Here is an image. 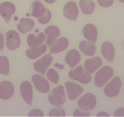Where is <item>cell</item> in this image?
<instances>
[{"label": "cell", "instance_id": "obj_10", "mask_svg": "<svg viewBox=\"0 0 124 117\" xmlns=\"http://www.w3.org/2000/svg\"><path fill=\"white\" fill-rule=\"evenodd\" d=\"M15 12V6L13 3L6 1L0 4V15L7 23H9L13 14Z\"/></svg>", "mask_w": 124, "mask_h": 117}, {"label": "cell", "instance_id": "obj_33", "mask_svg": "<svg viewBox=\"0 0 124 117\" xmlns=\"http://www.w3.org/2000/svg\"><path fill=\"white\" fill-rule=\"evenodd\" d=\"M114 117H124V108H120L117 110L114 114Z\"/></svg>", "mask_w": 124, "mask_h": 117}, {"label": "cell", "instance_id": "obj_28", "mask_svg": "<svg viewBox=\"0 0 124 117\" xmlns=\"http://www.w3.org/2000/svg\"><path fill=\"white\" fill-rule=\"evenodd\" d=\"M49 117H65L66 114H65V112L62 108L60 107H56V108L53 109L51 110V112H49Z\"/></svg>", "mask_w": 124, "mask_h": 117}, {"label": "cell", "instance_id": "obj_4", "mask_svg": "<svg viewBox=\"0 0 124 117\" xmlns=\"http://www.w3.org/2000/svg\"><path fill=\"white\" fill-rule=\"evenodd\" d=\"M96 98L91 93H86L78 100V105L80 108L85 111L89 110L94 108L96 106Z\"/></svg>", "mask_w": 124, "mask_h": 117}, {"label": "cell", "instance_id": "obj_7", "mask_svg": "<svg viewBox=\"0 0 124 117\" xmlns=\"http://www.w3.org/2000/svg\"><path fill=\"white\" fill-rule=\"evenodd\" d=\"M6 46L9 50H15L18 48L21 44L20 35L15 31H9L6 34Z\"/></svg>", "mask_w": 124, "mask_h": 117}, {"label": "cell", "instance_id": "obj_18", "mask_svg": "<svg viewBox=\"0 0 124 117\" xmlns=\"http://www.w3.org/2000/svg\"><path fill=\"white\" fill-rule=\"evenodd\" d=\"M101 52L103 57L108 62H113L114 60V54H115V50H114V46L113 44L109 42H105L102 44Z\"/></svg>", "mask_w": 124, "mask_h": 117}, {"label": "cell", "instance_id": "obj_25", "mask_svg": "<svg viewBox=\"0 0 124 117\" xmlns=\"http://www.w3.org/2000/svg\"><path fill=\"white\" fill-rule=\"evenodd\" d=\"M79 6L82 12L86 15H90L95 9V3L92 0H80Z\"/></svg>", "mask_w": 124, "mask_h": 117}, {"label": "cell", "instance_id": "obj_27", "mask_svg": "<svg viewBox=\"0 0 124 117\" xmlns=\"http://www.w3.org/2000/svg\"><path fill=\"white\" fill-rule=\"evenodd\" d=\"M46 76L51 82L54 83V84H57L59 81V75L58 73L54 69H49L47 70Z\"/></svg>", "mask_w": 124, "mask_h": 117}, {"label": "cell", "instance_id": "obj_34", "mask_svg": "<svg viewBox=\"0 0 124 117\" xmlns=\"http://www.w3.org/2000/svg\"><path fill=\"white\" fill-rule=\"evenodd\" d=\"M4 35L2 33H0V51H3L4 48Z\"/></svg>", "mask_w": 124, "mask_h": 117}, {"label": "cell", "instance_id": "obj_15", "mask_svg": "<svg viewBox=\"0 0 124 117\" xmlns=\"http://www.w3.org/2000/svg\"><path fill=\"white\" fill-rule=\"evenodd\" d=\"M46 37L43 33H40L35 35L34 34H31L27 37V45L31 48L40 46L45 42Z\"/></svg>", "mask_w": 124, "mask_h": 117}, {"label": "cell", "instance_id": "obj_26", "mask_svg": "<svg viewBox=\"0 0 124 117\" xmlns=\"http://www.w3.org/2000/svg\"><path fill=\"white\" fill-rule=\"evenodd\" d=\"M10 71V65L8 57L0 56V74L8 76Z\"/></svg>", "mask_w": 124, "mask_h": 117}, {"label": "cell", "instance_id": "obj_11", "mask_svg": "<svg viewBox=\"0 0 124 117\" xmlns=\"http://www.w3.org/2000/svg\"><path fill=\"white\" fill-rule=\"evenodd\" d=\"M20 93L23 100L29 105L32 104L33 90L31 84L28 81H24L20 85Z\"/></svg>", "mask_w": 124, "mask_h": 117}, {"label": "cell", "instance_id": "obj_37", "mask_svg": "<svg viewBox=\"0 0 124 117\" xmlns=\"http://www.w3.org/2000/svg\"><path fill=\"white\" fill-rule=\"evenodd\" d=\"M119 1L120 2H121V3H124V0H119Z\"/></svg>", "mask_w": 124, "mask_h": 117}, {"label": "cell", "instance_id": "obj_19", "mask_svg": "<svg viewBox=\"0 0 124 117\" xmlns=\"http://www.w3.org/2000/svg\"><path fill=\"white\" fill-rule=\"evenodd\" d=\"M35 26V23L32 20L29 18H22L17 24V29L22 34H26L31 31Z\"/></svg>", "mask_w": 124, "mask_h": 117}, {"label": "cell", "instance_id": "obj_22", "mask_svg": "<svg viewBox=\"0 0 124 117\" xmlns=\"http://www.w3.org/2000/svg\"><path fill=\"white\" fill-rule=\"evenodd\" d=\"M47 51V45L46 44L40 45V46L34 48H30L26 50V56L29 58L35 59L45 53Z\"/></svg>", "mask_w": 124, "mask_h": 117}, {"label": "cell", "instance_id": "obj_8", "mask_svg": "<svg viewBox=\"0 0 124 117\" xmlns=\"http://www.w3.org/2000/svg\"><path fill=\"white\" fill-rule=\"evenodd\" d=\"M53 60V57L50 54H46L35 62L34 64V68L37 72L43 75H45L46 70L50 66Z\"/></svg>", "mask_w": 124, "mask_h": 117}, {"label": "cell", "instance_id": "obj_21", "mask_svg": "<svg viewBox=\"0 0 124 117\" xmlns=\"http://www.w3.org/2000/svg\"><path fill=\"white\" fill-rule=\"evenodd\" d=\"M69 45V42L68 39L65 37H61L51 46L50 49V52L51 54H55L60 52L64 51L68 48Z\"/></svg>", "mask_w": 124, "mask_h": 117}, {"label": "cell", "instance_id": "obj_32", "mask_svg": "<svg viewBox=\"0 0 124 117\" xmlns=\"http://www.w3.org/2000/svg\"><path fill=\"white\" fill-rule=\"evenodd\" d=\"M73 116H90V114L88 113V112H83V111L80 110V109H77L75 110V111L74 112Z\"/></svg>", "mask_w": 124, "mask_h": 117}, {"label": "cell", "instance_id": "obj_3", "mask_svg": "<svg viewBox=\"0 0 124 117\" xmlns=\"http://www.w3.org/2000/svg\"><path fill=\"white\" fill-rule=\"evenodd\" d=\"M114 71L113 68L109 66H105L96 73L94 77V82L96 86L103 87L108 80L113 76Z\"/></svg>", "mask_w": 124, "mask_h": 117}, {"label": "cell", "instance_id": "obj_12", "mask_svg": "<svg viewBox=\"0 0 124 117\" xmlns=\"http://www.w3.org/2000/svg\"><path fill=\"white\" fill-rule=\"evenodd\" d=\"M63 15L66 18L76 21L78 15V9L77 4L74 1H69L63 8Z\"/></svg>", "mask_w": 124, "mask_h": 117}, {"label": "cell", "instance_id": "obj_31", "mask_svg": "<svg viewBox=\"0 0 124 117\" xmlns=\"http://www.w3.org/2000/svg\"><path fill=\"white\" fill-rule=\"evenodd\" d=\"M44 115L42 111L40 110L39 109H34L32 110H31L28 114V116L31 117V116H39V117H43Z\"/></svg>", "mask_w": 124, "mask_h": 117}, {"label": "cell", "instance_id": "obj_13", "mask_svg": "<svg viewBox=\"0 0 124 117\" xmlns=\"http://www.w3.org/2000/svg\"><path fill=\"white\" fill-rule=\"evenodd\" d=\"M14 93V87L9 81H3L0 83V98L9 100Z\"/></svg>", "mask_w": 124, "mask_h": 117}, {"label": "cell", "instance_id": "obj_5", "mask_svg": "<svg viewBox=\"0 0 124 117\" xmlns=\"http://www.w3.org/2000/svg\"><path fill=\"white\" fill-rule=\"evenodd\" d=\"M121 85L122 82L120 79L119 77H115L105 87V95L110 98L117 96L120 91Z\"/></svg>", "mask_w": 124, "mask_h": 117}, {"label": "cell", "instance_id": "obj_1", "mask_svg": "<svg viewBox=\"0 0 124 117\" xmlns=\"http://www.w3.org/2000/svg\"><path fill=\"white\" fill-rule=\"evenodd\" d=\"M69 77L71 79L78 81L83 84H87L91 79V74L88 73L82 65L71 70L69 72Z\"/></svg>", "mask_w": 124, "mask_h": 117}, {"label": "cell", "instance_id": "obj_24", "mask_svg": "<svg viewBox=\"0 0 124 117\" xmlns=\"http://www.w3.org/2000/svg\"><path fill=\"white\" fill-rule=\"evenodd\" d=\"M47 9L44 7L42 3L40 1H34L31 5V10L32 11V16L34 17L40 18L46 13Z\"/></svg>", "mask_w": 124, "mask_h": 117}, {"label": "cell", "instance_id": "obj_2", "mask_svg": "<svg viewBox=\"0 0 124 117\" xmlns=\"http://www.w3.org/2000/svg\"><path fill=\"white\" fill-rule=\"evenodd\" d=\"M48 100L52 106H60L63 104L66 100V95L63 86L60 85L52 89L48 96Z\"/></svg>", "mask_w": 124, "mask_h": 117}, {"label": "cell", "instance_id": "obj_29", "mask_svg": "<svg viewBox=\"0 0 124 117\" xmlns=\"http://www.w3.org/2000/svg\"><path fill=\"white\" fill-rule=\"evenodd\" d=\"M51 17H52V15H51V12L49 10L47 9L46 13L41 17L39 18L38 20H39V22L40 23L42 24V25H45V24L49 22L51 19Z\"/></svg>", "mask_w": 124, "mask_h": 117}, {"label": "cell", "instance_id": "obj_17", "mask_svg": "<svg viewBox=\"0 0 124 117\" xmlns=\"http://www.w3.org/2000/svg\"><path fill=\"white\" fill-rule=\"evenodd\" d=\"M102 65V60L100 57H94L88 58L85 63V68L90 74H93Z\"/></svg>", "mask_w": 124, "mask_h": 117}, {"label": "cell", "instance_id": "obj_9", "mask_svg": "<svg viewBox=\"0 0 124 117\" xmlns=\"http://www.w3.org/2000/svg\"><path fill=\"white\" fill-rule=\"evenodd\" d=\"M32 81L37 90L40 92L46 93L49 91V83L41 75H34L32 77Z\"/></svg>", "mask_w": 124, "mask_h": 117}, {"label": "cell", "instance_id": "obj_20", "mask_svg": "<svg viewBox=\"0 0 124 117\" xmlns=\"http://www.w3.org/2000/svg\"><path fill=\"white\" fill-rule=\"evenodd\" d=\"M80 55L76 50H71L69 51L65 57V62L70 67L73 68L80 61Z\"/></svg>", "mask_w": 124, "mask_h": 117}, {"label": "cell", "instance_id": "obj_23", "mask_svg": "<svg viewBox=\"0 0 124 117\" xmlns=\"http://www.w3.org/2000/svg\"><path fill=\"white\" fill-rule=\"evenodd\" d=\"M79 48L84 54L91 56L96 52V47L94 43L88 41H82L79 44Z\"/></svg>", "mask_w": 124, "mask_h": 117}, {"label": "cell", "instance_id": "obj_30", "mask_svg": "<svg viewBox=\"0 0 124 117\" xmlns=\"http://www.w3.org/2000/svg\"><path fill=\"white\" fill-rule=\"evenodd\" d=\"M98 3L103 8H108L113 4L114 0H97Z\"/></svg>", "mask_w": 124, "mask_h": 117}, {"label": "cell", "instance_id": "obj_6", "mask_svg": "<svg viewBox=\"0 0 124 117\" xmlns=\"http://www.w3.org/2000/svg\"><path fill=\"white\" fill-rule=\"evenodd\" d=\"M68 96L71 100H75L83 91V87L80 85L71 81H68L65 82Z\"/></svg>", "mask_w": 124, "mask_h": 117}, {"label": "cell", "instance_id": "obj_36", "mask_svg": "<svg viewBox=\"0 0 124 117\" xmlns=\"http://www.w3.org/2000/svg\"><path fill=\"white\" fill-rule=\"evenodd\" d=\"M46 3H49V4H52V3H54L56 0H44Z\"/></svg>", "mask_w": 124, "mask_h": 117}, {"label": "cell", "instance_id": "obj_14", "mask_svg": "<svg viewBox=\"0 0 124 117\" xmlns=\"http://www.w3.org/2000/svg\"><path fill=\"white\" fill-rule=\"evenodd\" d=\"M45 34L47 36L46 43L49 46H52L56 42L57 37L60 35L59 28L55 26H49L46 27Z\"/></svg>", "mask_w": 124, "mask_h": 117}, {"label": "cell", "instance_id": "obj_35", "mask_svg": "<svg viewBox=\"0 0 124 117\" xmlns=\"http://www.w3.org/2000/svg\"><path fill=\"white\" fill-rule=\"evenodd\" d=\"M97 116H109V115H108V114H107L106 112H100L99 113H98V114L97 115Z\"/></svg>", "mask_w": 124, "mask_h": 117}, {"label": "cell", "instance_id": "obj_16", "mask_svg": "<svg viewBox=\"0 0 124 117\" xmlns=\"http://www.w3.org/2000/svg\"><path fill=\"white\" fill-rule=\"evenodd\" d=\"M83 34L88 41L95 43L97 39V29L94 25L87 24L83 29Z\"/></svg>", "mask_w": 124, "mask_h": 117}]
</instances>
